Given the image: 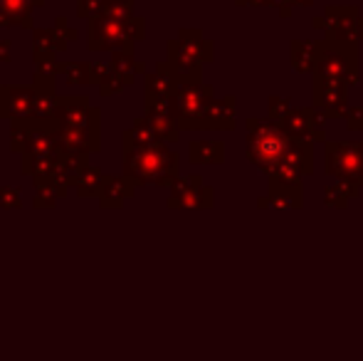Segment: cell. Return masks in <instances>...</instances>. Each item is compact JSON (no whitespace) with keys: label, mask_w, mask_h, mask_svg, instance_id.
<instances>
[{"label":"cell","mask_w":363,"mask_h":361,"mask_svg":"<svg viewBox=\"0 0 363 361\" xmlns=\"http://www.w3.org/2000/svg\"><path fill=\"white\" fill-rule=\"evenodd\" d=\"M314 141L294 139L279 121L247 119V159L269 179L301 183L314 171Z\"/></svg>","instance_id":"6da1fadb"},{"label":"cell","mask_w":363,"mask_h":361,"mask_svg":"<svg viewBox=\"0 0 363 361\" xmlns=\"http://www.w3.org/2000/svg\"><path fill=\"white\" fill-rule=\"evenodd\" d=\"M124 176L136 186H173L178 179V154L163 141L151 146H124Z\"/></svg>","instance_id":"7a4b0ae2"},{"label":"cell","mask_w":363,"mask_h":361,"mask_svg":"<svg viewBox=\"0 0 363 361\" xmlns=\"http://www.w3.org/2000/svg\"><path fill=\"white\" fill-rule=\"evenodd\" d=\"M314 77L341 82L346 87L359 82V50H356V43L334 38H326L324 43H319Z\"/></svg>","instance_id":"3957f363"},{"label":"cell","mask_w":363,"mask_h":361,"mask_svg":"<svg viewBox=\"0 0 363 361\" xmlns=\"http://www.w3.org/2000/svg\"><path fill=\"white\" fill-rule=\"evenodd\" d=\"M213 99H216V91H213L211 84H203V82L178 84L176 94H173V104H176V119L181 124V129H201Z\"/></svg>","instance_id":"277c9868"},{"label":"cell","mask_w":363,"mask_h":361,"mask_svg":"<svg viewBox=\"0 0 363 361\" xmlns=\"http://www.w3.org/2000/svg\"><path fill=\"white\" fill-rule=\"evenodd\" d=\"M324 171L336 176L339 181L363 186V141L361 144H326V164Z\"/></svg>","instance_id":"5b68a950"},{"label":"cell","mask_w":363,"mask_h":361,"mask_svg":"<svg viewBox=\"0 0 363 361\" xmlns=\"http://www.w3.org/2000/svg\"><path fill=\"white\" fill-rule=\"evenodd\" d=\"M99 116L101 111L89 104L84 94L77 96H62L57 94V111L55 119L62 126H72V129H84L89 134L99 136Z\"/></svg>","instance_id":"8992f818"},{"label":"cell","mask_w":363,"mask_h":361,"mask_svg":"<svg viewBox=\"0 0 363 361\" xmlns=\"http://www.w3.org/2000/svg\"><path fill=\"white\" fill-rule=\"evenodd\" d=\"M86 48L91 52H106V50L114 52V50H134V43L126 35L124 20L99 15V18L89 20V43H86Z\"/></svg>","instance_id":"52a82bcc"},{"label":"cell","mask_w":363,"mask_h":361,"mask_svg":"<svg viewBox=\"0 0 363 361\" xmlns=\"http://www.w3.org/2000/svg\"><path fill=\"white\" fill-rule=\"evenodd\" d=\"M314 106L326 119H336V116L346 114V109H349V87L341 82L314 77Z\"/></svg>","instance_id":"ba28073f"},{"label":"cell","mask_w":363,"mask_h":361,"mask_svg":"<svg viewBox=\"0 0 363 361\" xmlns=\"http://www.w3.org/2000/svg\"><path fill=\"white\" fill-rule=\"evenodd\" d=\"M35 104H38L35 87H15V84L0 87V116L3 119H28L35 114Z\"/></svg>","instance_id":"9c48e42d"},{"label":"cell","mask_w":363,"mask_h":361,"mask_svg":"<svg viewBox=\"0 0 363 361\" xmlns=\"http://www.w3.org/2000/svg\"><path fill=\"white\" fill-rule=\"evenodd\" d=\"M282 126L289 131L294 139H309V141H324V126L326 116L321 114L316 106H306V109H294Z\"/></svg>","instance_id":"30bf717a"},{"label":"cell","mask_w":363,"mask_h":361,"mask_svg":"<svg viewBox=\"0 0 363 361\" xmlns=\"http://www.w3.org/2000/svg\"><path fill=\"white\" fill-rule=\"evenodd\" d=\"M326 35L334 40L356 43L359 40V10L356 8H326Z\"/></svg>","instance_id":"8fae6325"},{"label":"cell","mask_w":363,"mask_h":361,"mask_svg":"<svg viewBox=\"0 0 363 361\" xmlns=\"http://www.w3.org/2000/svg\"><path fill=\"white\" fill-rule=\"evenodd\" d=\"M136 193V183L131 179H126L124 174L121 176H104V183H101L99 191V206L104 211L109 208H121L126 198H131Z\"/></svg>","instance_id":"7c38bea8"},{"label":"cell","mask_w":363,"mask_h":361,"mask_svg":"<svg viewBox=\"0 0 363 361\" xmlns=\"http://www.w3.org/2000/svg\"><path fill=\"white\" fill-rule=\"evenodd\" d=\"M35 5H43V0H0V28L3 25L30 28Z\"/></svg>","instance_id":"4fadbf2b"},{"label":"cell","mask_w":363,"mask_h":361,"mask_svg":"<svg viewBox=\"0 0 363 361\" xmlns=\"http://www.w3.org/2000/svg\"><path fill=\"white\" fill-rule=\"evenodd\" d=\"M201 129H235V96L213 99Z\"/></svg>","instance_id":"5bb4252c"},{"label":"cell","mask_w":363,"mask_h":361,"mask_svg":"<svg viewBox=\"0 0 363 361\" xmlns=\"http://www.w3.org/2000/svg\"><path fill=\"white\" fill-rule=\"evenodd\" d=\"M269 201H272L274 208L304 206V191H301V183L269 179Z\"/></svg>","instance_id":"9a60e30c"},{"label":"cell","mask_w":363,"mask_h":361,"mask_svg":"<svg viewBox=\"0 0 363 361\" xmlns=\"http://www.w3.org/2000/svg\"><path fill=\"white\" fill-rule=\"evenodd\" d=\"M178 89V77L168 62L158 65L153 72H146V96H173Z\"/></svg>","instance_id":"2e32d148"},{"label":"cell","mask_w":363,"mask_h":361,"mask_svg":"<svg viewBox=\"0 0 363 361\" xmlns=\"http://www.w3.org/2000/svg\"><path fill=\"white\" fill-rule=\"evenodd\" d=\"M216 201V191L211 186L193 188L186 193H171L168 196V208H211Z\"/></svg>","instance_id":"e0dca14e"},{"label":"cell","mask_w":363,"mask_h":361,"mask_svg":"<svg viewBox=\"0 0 363 361\" xmlns=\"http://www.w3.org/2000/svg\"><path fill=\"white\" fill-rule=\"evenodd\" d=\"M316 55H319V43H314V40H294L291 43V67L296 72H314Z\"/></svg>","instance_id":"ac0fdd59"},{"label":"cell","mask_w":363,"mask_h":361,"mask_svg":"<svg viewBox=\"0 0 363 361\" xmlns=\"http://www.w3.org/2000/svg\"><path fill=\"white\" fill-rule=\"evenodd\" d=\"M188 159H191V164H223L225 144H220V141H193L188 146Z\"/></svg>","instance_id":"d6986e66"},{"label":"cell","mask_w":363,"mask_h":361,"mask_svg":"<svg viewBox=\"0 0 363 361\" xmlns=\"http://www.w3.org/2000/svg\"><path fill=\"white\" fill-rule=\"evenodd\" d=\"M111 67H114V72H119L129 84H134V79L146 72L144 65L136 62L134 50H114V55H111Z\"/></svg>","instance_id":"ffe728a7"},{"label":"cell","mask_w":363,"mask_h":361,"mask_svg":"<svg viewBox=\"0 0 363 361\" xmlns=\"http://www.w3.org/2000/svg\"><path fill=\"white\" fill-rule=\"evenodd\" d=\"M158 141H161V136L156 134V129H153L146 116L136 119L134 126L124 131V146H151L158 144Z\"/></svg>","instance_id":"44dd1931"},{"label":"cell","mask_w":363,"mask_h":361,"mask_svg":"<svg viewBox=\"0 0 363 361\" xmlns=\"http://www.w3.org/2000/svg\"><path fill=\"white\" fill-rule=\"evenodd\" d=\"M361 188L354 186V183H346V181H336V183H329L324 191V203L331 208H346L349 206L351 198L359 193Z\"/></svg>","instance_id":"7402d4cb"},{"label":"cell","mask_w":363,"mask_h":361,"mask_svg":"<svg viewBox=\"0 0 363 361\" xmlns=\"http://www.w3.org/2000/svg\"><path fill=\"white\" fill-rule=\"evenodd\" d=\"M104 171L99 169V166H89V169L84 171V174L77 179L74 183V191L79 198H86V196H99L101 191V183H104Z\"/></svg>","instance_id":"603a6c76"},{"label":"cell","mask_w":363,"mask_h":361,"mask_svg":"<svg viewBox=\"0 0 363 361\" xmlns=\"http://www.w3.org/2000/svg\"><path fill=\"white\" fill-rule=\"evenodd\" d=\"M146 119L151 121V126L161 136V141H178L181 124H178L176 114H146Z\"/></svg>","instance_id":"cb8c5ba5"},{"label":"cell","mask_w":363,"mask_h":361,"mask_svg":"<svg viewBox=\"0 0 363 361\" xmlns=\"http://www.w3.org/2000/svg\"><path fill=\"white\" fill-rule=\"evenodd\" d=\"M89 70L91 67L84 62H69V65H62V77L67 84H91Z\"/></svg>","instance_id":"d4e9b609"},{"label":"cell","mask_w":363,"mask_h":361,"mask_svg":"<svg viewBox=\"0 0 363 361\" xmlns=\"http://www.w3.org/2000/svg\"><path fill=\"white\" fill-rule=\"evenodd\" d=\"M291 111H294L291 109V99H287V96H269V119L272 121L282 124Z\"/></svg>","instance_id":"484cf974"},{"label":"cell","mask_w":363,"mask_h":361,"mask_svg":"<svg viewBox=\"0 0 363 361\" xmlns=\"http://www.w3.org/2000/svg\"><path fill=\"white\" fill-rule=\"evenodd\" d=\"M57 198H60V196H57V193H55L50 186H35L33 206H35V208H55Z\"/></svg>","instance_id":"4316f807"},{"label":"cell","mask_w":363,"mask_h":361,"mask_svg":"<svg viewBox=\"0 0 363 361\" xmlns=\"http://www.w3.org/2000/svg\"><path fill=\"white\" fill-rule=\"evenodd\" d=\"M114 74V67H111V62H99V65H91V70H89V82L91 84H104L106 79Z\"/></svg>","instance_id":"83f0119b"},{"label":"cell","mask_w":363,"mask_h":361,"mask_svg":"<svg viewBox=\"0 0 363 361\" xmlns=\"http://www.w3.org/2000/svg\"><path fill=\"white\" fill-rule=\"evenodd\" d=\"M124 87H129V82H126L119 72H114L104 84H99V91H101V96H111V94H119V91H124Z\"/></svg>","instance_id":"f1b7e54d"},{"label":"cell","mask_w":363,"mask_h":361,"mask_svg":"<svg viewBox=\"0 0 363 361\" xmlns=\"http://www.w3.org/2000/svg\"><path fill=\"white\" fill-rule=\"evenodd\" d=\"M124 25H126V35H129L131 43H136V40H144V35H146V20L144 18L134 15V18L124 20Z\"/></svg>","instance_id":"f546056e"},{"label":"cell","mask_w":363,"mask_h":361,"mask_svg":"<svg viewBox=\"0 0 363 361\" xmlns=\"http://www.w3.org/2000/svg\"><path fill=\"white\" fill-rule=\"evenodd\" d=\"M101 13V0H77V15L84 20L99 18Z\"/></svg>","instance_id":"4dcf8cb0"},{"label":"cell","mask_w":363,"mask_h":361,"mask_svg":"<svg viewBox=\"0 0 363 361\" xmlns=\"http://www.w3.org/2000/svg\"><path fill=\"white\" fill-rule=\"evenodd\" d=\"M0 208H5V211L20 208V188L0 186Z\"/></svg>","instance_id":"1f68e13d"},{"label":"cell","mask_w":363,"mask_h":361,"mask_svg":"<svg viewBox=\"0 0 363 361\" xmlns=\"http://www.w3.org/2000/svg\"><path fill=\"white\" fill-rule=\"evenodd\" d=\"M203 186V179L198 174H191V176H183V179H176L171 186V193H186V191H193V188H201Z\"/></svg>","instance_id":"d6a6232c"},{"label":"cell","mask_w":363,"mask_h":361,"mask_svg":"<svg viewBox=\"0 0 363 361\" xmlns=\"http://www.w3.org/2000/svg\"><path fill=\"white\" fill-rule=\"evenodd\" d=\"M55 33L60 35V38H65L67 43H72V40H77V30L69 28L67 25V18L65 15H60L57 20H55Z\"/></svg>","instance_id":"836d02e7"},{"label":"cell","mask_w":363,"mask_h":361,"mask_svg":"<svg viewBox=\"0 0 363 361\" xmlns=\"http://www.w3.org/2000/svg\"><path fill=\"white\" fill-rule=\"evenodd\" d=\"M344 116H346V121H349L351 131L363 129V106H351V109H346Z\"/></svg>","instance_id":"e575fe53"},{"label":"cell","mask_w":363,"mask_h":361,"mask_svg":"<svg viewBox=\"0 0 363 361\" xmlns=\"http://www.w3.org/2000/svg\"><path fill=\"white\" fill-rule=\"evenodd\" d=\"M10 40H0V62H10Z\"/></svg>","instance_id":"d590c367"},{"label":"cell","mask_w":363,"mask_h":361,"mask_svg":"<svg viewBox=\"0 0 363 361\" xmlns=\"http://www.w3.org/2000/svg\"><path fill=\"white\" fill-rule=\"evenodd\" d=\"M311 3H314V0H291V5H304V8H306V5H311Z\"/></svg>","instance_id":"8d00e7d4"},{"label":"cell","mask_w":363,"mask_h":361,"mask_svg":"<svg viewBox=\"0 0 363 361\" xmlns=\"http://www.w3.org/2000/svg\"><path fill=\"white\" fill-rule=\"evenodd\" d=\"M359 40H363V18H359Z\"/></svg>","instance_id":"74e56055"}]
</instances>
